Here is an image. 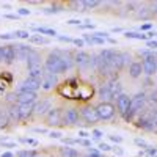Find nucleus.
I'll list each match as a JSON object with an SVG mask.
<instances>
[{"label": "nucleus", "instance_id": "nucleus-1", "mask_svg": "<svg viewBox=\"0 0 157 157\" xmlns=\"http://www.w3.org/2000/svg\"><path fill=\"white\" fill-rule=\"evenodd\" d=\"M69 68H68V64L66 61H64L63 58V54H61V50H54L52 54H49L47 60H46V71L50 72V74H63V72H66Z\"/></svg>", "mask_w": 157, "mask_h": 157}, {"label": "nucleus", "instance_id": "nucleus-2", "mask_svg": "<svg viewBox=\"0 0 157 157\" xmlns=\"http://www.w3.org/2000/svg\"><path fill=\"white\" fill-rule=\"evenodd\" d=\"M145 104H146V96H145V93H138V94H135L132 99H130V107H129L127 113L124 115V120L130 121L137 112H140L143 107H145Z\"/></svg>", "mask_w": 157, "mask_h": 157}, {"label": "nucleus", "instance_id": "nucleus-3", "mask_svg": "<svg viewBox=\"0 0 157 157\" xmlns=\"http://www.w3.org/2000/svg\"><path fill=\"white\" fill-rule=\"evenodd\" d=\"M138 127H143L145 130H157V112L154 109L146 112L138 120Z\"/></svg>", "mask_w": 157, "mask_h": 157}, {"label": "nucleus", "instance_id": "nucleus-4", "mask_svg": "<svg viewBox=\"0 0 157 157\" xmlns=\"http://www.w3.org/2000/svg\"><path fill=\"white\" fill-rule=\"evenodd\" d=\"M96 112H98L101 120H110V118L115 115V107L110 102H101L96 107Z\"/></svg>", "mask_w": 157, "mask_h": 157}, {"label": "nucleus", "instance_id": "nucleus-5", "mask_svg": "<svg viewBox=\"0 0 157 157\" xmlns=\"http://www.w3.org/2000/svg\"><path fill=\"white\" fill-rule=\"evenodd\" d=\"M141 68H143V72H145L146 75L155 74V71H157V54L152 55V57H145L143 58Z\"/></svg>", "mask_w": 157, "mask_h": 157}, {"label": "nucleus", "instance_id": "nucleus-6", "mask_svg": "<svg viewBox=\"0 0 157 157\" xmlns=\"http://www.w3.org/2000/svg\"><path fill=\"white\" fill-rule=\"evenodd\" d=\"M74 63L80 69H88L91 66V57H90V54L80 50V52H77V54L74 55Z\"/></svg>", "mask_w": 157, "mask_h": 157}, {"label": "nucleus", "instance_id": "nucleus-7", "mask_svg": "<svg viewBox=\"0 0 157 157\" xmlns=\"http://www.w3.org/2000/svg\"><path fill=\"white\" fill-rule=\"evenodd\" d=\"M116 107H118V112H120L123 116L127 113L129 107H130V98L124 93H121L120 96L116 98Z\"/></svg>", "mask_w": 157, "mask_h": 157}, {"label": "nucleus", "instance_id": "nucleus-8", "mask_svg": "<svg viewBox=\"0 0 157 157\" xmlns=\"http://www.w3.org/2000/svg\"><path fill=\"white\" fill-rule=\"evenodd\" d=\"M82 118L86 123H90V124H94V123H98L101 120L94 107H85V109H82Z\"/></svg>", "mask_w": 157, "mask_h": 157}, {"label": "nucleus", "instance_id": "nucleus-9", "mask_svg": "<svg viewBox=\"0 0 157 157\" xmlns=\"http://www.w3.org/2000/svg\"><path fill=\"white\" fill-rule=\"evenodd\" d=\"M35 112V102L29 104H17V113H19V120H27V118Z\"/></svg>", "mask_w": 157, "mask_h": 157}, {"label": "nucleus", "instance_id": "nucleus-10", "mask_svg": "<svg viewBox=\"0 0 157 157\" xmlns=\"http://www.w3.org/2000/svg\"><path fill=\"white\" fill-rule=\"evenodd\" d=\"M38 88H41V82L33 80V78L27 77V78H25V80L19 85L17 93H19V91H35V93H36V90H38Z\"/></svg>", "mask_w": 157, "mask_h": 157}, {"label": "nucleus", "instance_id": "nucleus-11", "mask_svg": "<svg viewBox=\"0 0 157 157\" xmlns=\"http://www.w3.org/2000/svg\"><path fill=\"white\" fill-rule=\"evenodd\" d=\"M98 96H99V99H101L102 102H109L110 99H113V93H112V85H110V82L104 83V85L99 88Z\"/></svg>", "mask_w": 157, "mask_h": 157}, {"label": "nucleus", "instance_id": "nucleus-12", "mask_svg": "<svg viewBox=\"0 0 157 157\" xmlns=\"http://www.w3.org/2000/svg\"><path fill=\"white\" fill-rule=\"evenodd\" d=\"M27 66H29V71H33V69H39L41 68V58H39V54L35 50H32L29 57H27Z\"/></svg>", "mask_w": 157, "mask_h": 157}, {"label": "nucleus", "instance_id": "nucleus-13", "mask_svg": "<svg viewBox=\"0 0 157 157\" xmlns=\"http://www.w3.org/2000/svg\"><path fill=\"white\" fill-rule=\"evenodd\" d=\"M36 93L35 91H19L17 93V102L19 104H29L36 101Z\"/></svg>", "mask_w": 157, "mask_h": 157}, {"label": "nucleus", "instance_id": "nucleus-14", "mask_svg": "<svg viewBox=\"0 0 157 157\" xmlns=\"http://www.w3.org/2000/svg\"><path fill=\"white\" fill-rule=\"evenodd\" d=\"M55 85H57V75L55 74H50V72H44L43 80H41L43 90H50L52 86H55Z\"/></svg>", "mask_w": 157, "mask_h": 157}, {"label": "nucleus", "instance_id": "nucleus-15", "mask_svg": "<svg viewBox=\"0 0 157 157\" xmlns=\"http://www.w3.org/2000/svg\"><path fill=\"white\" fill-rule=\"evenodd\" d=\"M14 49H16V60H21V61H22V60H27L29 54L33 50L32 47L25 46V44H16Z\"/></svg>", "mask_w": 157, "mask_h": 157}, {"label": "nucleus", "instance_id": "nucleus-16", "mask_svg": "<svg viewBox=\"0 0 157 157\" xmlns=\"http://www.w3.org/2000/svg\"><path fill=\"white\" fill-rule=\"evenodd\" d=\"M60 120H61V112L58 109H52L49 113H47V123L50 126H55V124H60Z\"/></svg>", "mask_w": 157, "mask_h": 157}, {"label": "nucleus", "instance_id": "nucleus-17", "mask_svg": "<svg viewBox=\"0 0 157 157\" xmlns=\"http://www.w3.org/2000/svg\"><path fill=\"white\" fill-rule=\"evenodd\" d=\"M50 110H52L50 109V101H41L35 105V113H38V115H47Z\"/></svg>", "mask_w": 157, "mask_h": 157}, {"label": "nucleus", "instance_id": "nucleus-18", "mask_svg": "<svg viewBox=\"0 0 157 157\" xmlns=\"http://www.w3.org/2000/svg\"><path fill=\"white\" fill-rule=\"evenodd\" d=\"M16 60V49H14V44H10V46H5V58L3 61L5 63H13Z\"/></svg>", "mask_w": 157, "mask_h": 157}, {"label": "nucleus", "instance_id": "nucleus-19", "mask_svg": "<svg viewBox=\"0 0 157 157\" xmlns=\"http://www.w3.org/2000/svg\"><path fill=\"white\" fill-rule=\"evenodd\" d=\"M78 121V112L75 109H69L64 113V123L66 124H75Z\"/></svg>", "mask_w": 157, "mask_h": 157}, {"label": "nucleus", "instance_id": "nucleus-20", "mask_svg": "<svg viewBox=\"0 0 157 157\" xmlns=\"http://www.w3.org/2000/svg\"><path fill=\"white\" fill-rule=\"evenodd\" d=\"M141 71H143L141 63H132V64L129 66V74H130V77H134V78L140 77V75H141Z\"/></svg>", "mask_w": 157, "mask_h": 157}, {"label": "nucleus", "instance_id": "nucleus-21", "mask_svg": "<svg viewBox=\"0 0 157 157\" xmlns=\"http://www.w3.org/2000/svg\"><path fill=\"white\" fill-rule=\"evenodd\" d=\"M60 152H61L63 157H78V152H77L74 148H69V146L60 148Z\"/></svg>", "mask_w": 157, "mask_h": 157}, {"label": "nucleus", "instance_id": "nucleus-22", "mask_svg": "<svg viewBox=\"0 0 157 157\" xmlns=\"http://www.w3.org/2000/svg\"><path fill=\"white\" fill-rule=\"evenodd\" d=\"M85 41L90 43V44H98V46H102L105 43V39L102 38H98V36H93V35H85Z\"/></svg>", "mask_w": 157, "mask_h": 157}, {"label": "nucleus", "instance_id": "nucleus-23", "mask_svg": "<svg viewBox=\"0 0 157 157\" xmlns=\"http://www.w3.org/2000/svg\"><path fill=\"white\" fill-rule=\"evenodd\" d=\"M69 5V8L72 10V11H85V5H83V0H72V2H69L68 3Z\"/></svg>", "mask_w": 157, "mask_h": 157}, {"label": "nucleus", "instance_id": "nucleus-24", "mask_svg": "<svg viewBox=\"0 0 157 157\" xmlns=\"http://www.w3.org/2000/svg\"><path fill=\"white\" fill-rule=\"evenodd\" d=\"M43 75H44V72H43L41 68H39V69H33V71H29V77L33 78V80H38V82L43 80Z\"/></svg>", "mask_w": 157, "mask_h": 157}, {"label": "nucleus", "instance_id": "nucleus-25", "mask_svg": "<svg viewBox=\"0 0 157 157\" xmlns=\"http://www.w3.org/2000/svg\"><path fill=\"white\" fill-rule=\"evenodd\" d=\"M29 41L33 43V44H47V43H49V39L43 38L41 35H32V36L29 38Z\"/></svg>", "mask_w": 157, "mask_h": 157}, {"label": "nucleus", "instance_id": "nucleus-26", "mask_svg": "<svg viewBox=\"0 0 157 157\" xmlns=\"http://www.w3.org/2000/svg\"><path fill=\"white\" fill-rule=\"evenodd\" d=\"M124 36L130 38V39H148L146 33H137V32H126Z\"/></svg>", "mask_w": 157, "mask_h": 157}, {"label": "nucleus", "instance_id": "nucleus-27", "mask_svg": "<svg viewBox=\"0 0 157 157\" xmlns=\"http://www.w3.org/2000/svg\"><path fill=\"white\" fill-rule=\"evenodd\" d=\"M36 33H41V35H49V36H55L57 32L52 30V29H46V27H35L33 29Z\"/></svg>", "mask_w": 157, "mask_h": 157}, {"label": "nucleus", "instance_id": "nucleus-28", "mask_svg": "<svg viewBox=\"0 0 157 157\" xmlns=\"http://www.w3.org/2000/svg\"><path fill=\"white\" fill-rule=\"evenodd\" d=\"M83 5H85V11L86 10H91V8H96L101 5L99 0H83Z\"/></svg>", "mask_w": 157, "mask_h": 157}, {"label": "nucleus", "instance_id": "nucleus-29", "mask_svg": "<svg viewBox=\"0 0 157 157\" xmlns=\"http://www.w3.org/2000/svg\"><path fill=\"white\" fill-rule=\"evenodd\" d=\"M10 121V116H8V112H0V129H3Z\"/></svg>", "mask_w": 157, "mask_h": 157}, {"label": "nucleus", "instance_id": "nucleus-30", "mask_svg": "<svg viewBox=\"0 0 157 157\" xmlns=\"http://www.w3.org/2000/svg\"><path fill=\"white\" fill-rule=\"evenodd\" d=\"M0 145H3L5 148H17V143L16 141H11L8 138H0Z\"/></svg>", "mask_w": 157, "mask_h": 157}, {"label": "nucleus", "instance_id": "nucleus-31", "mask_svg": "<svg viewBox=\"0 0 157 157\" xmlns=\"http://www.w3.org/2000/svg\"><path fill=\"white\" fill-rule=\"evenodd\" d=\"M14 35H16V38H21V39H29L32 36L30 32H27V30H16Z\"/></svg>", "mask_w": 157, "mask_h": 157}, {"label": "nucleus", "instance_id": "nucleus-32", "mask_svg": "<svg viewBox=\"0 0 157 157\" xmlns=\"http://www.w3.org/2000/svg\"><path fill=\"white\" fill-rule=\"evenodd\" d=\"M135 145H137V146H140V148H145L146 151L151 148V145H148V143H146L145 140H141V138H135Z\"/></svg>", "mask_w": 157, "mask_h": 157}, {"label": "nucleus", "instance_id": "nucleus-33", "mask_svg": "<svg viewBox=\"0 0 157 157\" xmlns=\"http://www.w3.org/2000/svg\"><path fill=\"white\" fill-rule=\"evenodd\" d=\"M35 151H29V149H25V151H19L17 152V157H35Z\"/></svg>", "mask_w": 157, "mask_h": 157}, {"label": "nucleus", "instance_id": "nucleus-34", "mask_svg": "<svg viewBox=\"0 0 157 157\" xmlns=\"http://www.w3.org/2000/svg\"><path fill=\"white\" fill-rule=\"evenodd\" d=\"M149 14H152V13H151L148 8H141V11L138 13V17H143V19H145V17H148Z\"/></svg>", "mask_w": 157, "mask_h": 157}, {"label": "nucleus", "instance_id": "nucleus-35", "mask_svg": "<svg viewBox=\"0 0 157 157\" xmlns=\"http://www.w3.org/2000/svg\"><path fill=\"white\" fill-rule=\"evenodd\" d=\"M21 141L27 143V145H32V146H36V145H38V141H36L35 138H21Z\"/></svg>", "mask_w": 157, "mask_h": 157}, {"label": "nucleus", "instance_id": "nucleus-36", "mask_svg": "<svg viewBox=\"0 0 157 157\" xmlns=\"http://www.w3.org/2000/svg\"><path fill=\"white\" fill-rule=\"evenodd\" d=\"M14 38H16L14 32H13V33H2V35H0V39H14Z\"/></svg>", "mask_w": 157, "mask_h": 157}, {"label": "nucleus", "instance_id": "nucleus-37", "mask_svg": "<svg viewBox=\"0 0 157 157\" xmlns=\"http://www.w3.org/2000/svg\"><path fill=\"white\" fill-rule=\"evenodd\" d=\"M99 151H104V152L112 151V146H110V145H107V143H101V145H99Z\"/></svg>", "mask_w": 157, "mask_h": 157}, {"label": "nucleus", "instance_id": "nucleus-38", "mask_svg": "<svg viewBox=\"0 0 157 157\" xmlns=\"http://www.w3.org/2000/svg\"><path fill=\"white\" fill-rule=\"evenodd\" d=\"M63 143L64 145H75V143H78V138H63Z\"/></svg>", "mask_w": 157, "mask_h": 157}, {"label": "nucleus", "instance_id": "nucleus-39", "mask_svg": "<svg viewBox=\"0 0 157 157\" xmlns=\"http://www.w3.org/2000/svg\"><path fill=\"white\" fill-rule=\"evenodd\" d=\"M146 46H148L149 49H157V39H151V41L146 43Z\"/></svg>", "mask_w": 157, "mask_h": 157}, {"label": "nucleus", "instance_id": "nucleus-40", "mask_svg": "<svg viewBox=\"0 0 157 157\" xmlns=\"http://www.w3.org/2000/svg\"><path fill=\"white\" fill-rule=\"evenodd\" d=\"M49 137L50 138H61V132H55V130H52V132H49Z\"/></svg>", "mask_w": 157, "mask_h": 157}, {"label": "nucleus", "instance_id": "nucleus-41", "mask_svg": "<svg viewBox=\"0 0 157 157\" xmlns=\"http://www.w3.org/2000/svg\"><path fill=\"white\" fill-rule=\"evenodd\" d=\"M109 137H110V140L115 141V143H121V141H123V138H121L120 135H109Z\"/></svg>", "mask_w": 157, "mask_h": 157}, {"label": "nucleus", "instance_id": "nucleus-42", "mask_svg": "<svg viewBox=\"0 0 157 157\" xmlns=\"http://www.w3.org/2000/svg\"><path fill=\"white\" fill-rule=\"evenodd\" d=\"M58 39H60V41H63V43H72L74 41V39L69 38V36H58Z\"/></svg>", "mask_w": 157, "mask_h": 157}, {"label": "nucleus", "instance_id": "nucleus-43", "mask_svg": "<svg viewBox=\"0 0 157 157\" xmlns=\"http://www.w3.org/2000/svg\"><path fill=\"white\" fill-rule=\"evenodd\" d=\"M90 157H101V152L96 151V149H91V148H90Z\"/></svg>", "mask_w": 157, "mask_h": 157}, {"label": "nucleus", "instance_id": "nucleus-44", "mask_svg": "<svg viewBox=\"0 0 157 157\" xmlns=\"http://www.w3.org/2000/svg\"><path fill=\"white\" fill-rule=\"evenodd\" d=\"M80 22H82L80 19H69V21H68L69 25H80Z\"/></svg>", "mask_w": 157, "mask_h": 157}, {"label": "nucleus", "instance_id": "nucleus-45", "mask_svg": "<svg viewBox=\"0 0 157 157\" xmlns=\"http://www.w3.org/2000/svg\"><path fill=\"white\" fill-rule=\"evenodd\" d=\"M19 14L27 16V14H30V10H27V8H19Z\"/></svg>", "mask_w": 157, "mask_h": 157}, {"label": "nucleus", "instance_id": "nucleus-46", "mask_svg": "<svg viewBox=\"0 0 157 157\" xmlns=\"http://www.w3.org/2000/svg\"><path fill=\"white\" fill-rule=\"evenodd\" d=\"M33 132H38V134H47V130L43 129V127H35V129H33Z\"/></svg>", "mask_w": 157, "mask_h": 157}, {"label": "nucleus", "instance_id": "nucleus-47", "mask_svg": "<svg viewBox=\"0 0 157 157\" xmlns=\"http://www.w3.org/2000/svg\"><path fill=\"white\" fill-rule=\"evenodd\" d=\"M5 58V46H0V61H3Z\"/></svg>", "mask_w": 157, "mask_h": 157}, {"label": "nucleus", "instance_id": "nucleus-48", "mask_svg": "<svg viewBox=\"0 0 157 157\" xmlns=\"http://www.w3.org/2000/svg\"><path fill=\"white\" fill-rule=\"evenodd\" d=\"M93 135H94V138H101V137H102V132H101L99 129H94V130H93Z\"/></svg>", "mask_w": 157, "mask_h": 157}, {"label": "nucleus", "instance_id": "nucleus-49", "mask_svg": "<svg viewBox=\"0 0 157 157\" xmlns=\"http://www.w3.org/2000/svg\"><path fill=\"white\" fill-rule=\"evenodd\" d=\"M72 43H74L75 46H78V47H82V46L85 44V43H83V39H74V41H72Z\"/></svg>", "mask_w": 157, "mask_h": 157}, {"label": "nucleus", "instance_id": "nucleus-50", "mask_svg": "<svg viewBox=\"0 0 157 157\" xmlns=\"http://www.w3.org/2000/svg\"><path fill=\"white\" fill-rule=\"evenodd\" d=\"M78 145H83V146H90L91 143L88 140H78Z\"/></svg>", "mask_w": 157, "mask_h": 157}, {"label": "nucleus", "instance_id": "nucleus-51", "mask_svg": "<svg viewBox=\"0 0 157 157\" xmlns=\"http://www.w3.org/2000/svg\"><path fill=\"white\" fill-rule=\"evenodd\" d=\"M151 27H152L151 24H143L141 25V30H151Z\"/></svg>", "mask_w": 157, "mask_h": 157}, {"label": "nucleus", "instance_id": "nucleus-52", "mask_svg": "<svg viewBox=\"0 0 157 157\" xmlns=\"http://www.w3.org/2000/svg\"><path fill=\"white\" fill-rule=\"evenodd\" d=\"M151 13H152L154 16H157V2H155V3L152 5V10H151Z\"/></svg>", "mask_w": 157, "mask_h": 157}, {"label": "nucleus", "instance_id": "nucleus-53", "mask_svg": "<svg viewBox=\"0 0 157 157\" xmlns=\"http://www.w3.org/2000/svg\"><path fill=\"white\" fill-rule=\"evenodd\" d=\"M78 135H80L82 138H86V137H88V132H85V130H80V132H78Z\"/></svg>", "mask_w": 157, "mask_h": 157}, {"label": "nucleus", "instance_id": "nucleus-54", "mask_svg": "<svg viewBox=\"0 0 157 157\" xmlns=\"http://www.w3.org/2000/svg\"><path fill=\"white\" fill-rule=\"evenodd\" d=\"M112 149H113V151H115L116 154H120V155L123 154V149H120V148H116V146H115V148H112Z\"/></svg>", "mask_w": 157, "mask_h": 157}, {"label": "nucleus", "instance_id": "nucleus-55", "mask_svg": "<svg viewBox=\"0 0 157 157\" xmlns=\"http://www.w3.org/2000/svg\"><path fill=\"white\" fill-rule=\"evenodd\" d=\"M2 157H13V152H3Z\"/></svg>", "mask_w": 157, "mask_h": 157}, {"label": "nucleus", "instance_id": "nucleus-56", "mask_svg": "<svg viewBox=\"0 0 157 157\" xmlns=\"http://www.w3.org/2000/svg\"><path fill=\"white\" fill-rule=\"evenodd\" d=\"M5 17H8V19H16L14 14H5Z\"/></svg>", "mask_w": 157, "mask_h": 157}, {"label": "nucleus", "instance_id": "nucleus-57", "mask_svg": "<svg viewBox=\"0 0 157 157\" xmlns=\"http://www.w3.org/2000/svg\"><path fill=\"white\" fill-rule=\"evenodd\" d=\"M2 77H5V78H6V80H8V82H10V80H11V75H10V74H3V75H2Z\"/></svg>", "mask_w": 157, "mask_h": 157}, {"label": "nucleus", "instance_id": "nucleus-58", "mask_svg": "<svg viewBox=\"0 0 157 157\" xmlns=\"http://www.w3.org/2000/svg\"><path fill=\"white\" fill-rule=\"evenodd\" d=\"M113 32H115V33H120V32H123V29H120V27L116 29V27H115V29H113Z\"/></svg>", "mask_w": 157, "mask_h": 157}]
</instances>
